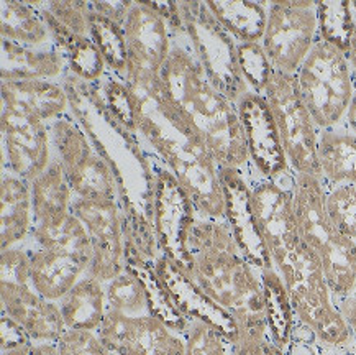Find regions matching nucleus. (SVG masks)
Here are the masks:
<instances>
[{"mask_svg":"<svg viewBox=\"0 0 356 355\" xmlns=\"http://www.w3.org/2000/svg\"><path fill=\"white\" fill-rule=\"evenodd\" d=\"M131 3H134V0L131 2H90V8L99 15L106 17L113 24L122 26L127 15H129Z\"/></svg>","mask_w":356,"mask_h":355,"instance_id":"37998d69","label":"nucleus"},{"mask_svg":"<svg viewBox=\"0 0 356 355\" xmlns=\"http://www.w3.org/2000/svg\"><path fill=\"white\" fill-rule=\"evenodd\" d=\"M0 38L29 48L53 47L54 40L35 0L0 2Z\"/></svg>","mask_w":356,"mask_h":355,"instance_id":"c85d7f7f","label":"nucleus"},{"mask_svg":"<svg viewBox=\"0 0 356 355\" xmlns=\"http://www.w3.org/2000/svg\"><path fill=\"white\" fill-rule=\"evenodd\" d=\"M318 36L348 53L356 22L350 2H317Z\"/></svg>","mask_w":356,"mask_h":355,"instance_id":"f704fd0d","label":"nucleus"},{"mask_svg":"<svg viewBox=\"0 0 356 355\" xmlns=\"http://www.w3.org/2000/svg\"><path fill=\"white\" fill-rule=\"evenodd\" d=\"M346 56L350 59V65L353 68V71L356 72V26L353 31V36H351V43H350V49L346 53Z\"/></svg>","mask_w":356,"mask_h":355,"instance_id":"de8ad7c7","label":"nucleus"},{"mask_svg":"<svg viewBox=\"0 0 356 355\" xmlns=\"http://www.w3.org/2000/svg\"><path fill=\"white\" fill-rule=\"evenodd\" d=\"M351 3V12H353V17H355V22H356V0L355 2H350Z\"/></svg>","mask_w":356,"mask_h":355,"instance_id":"8fccbe9b","label":"nucleus"},{"mask_svg":"<svg viewBox=\"0 0 356 355\" xmlns=\"http://www.w3.org/2000/svg\"><path fill=\"white\" fill-rule=\"evenodd\" d=\"M236 52H238L241 74L248 84L250 93L264 97L275 70H273L261 43H236Z\"/></svg>","mask_w":356,"mask_h":355,"instance_id":"4c0bfd02","label":"nucleus"},{"mask_svg":"<svg viewBox=\"0 0 356 355\" xmlns=\"http://www.w3.org/2000/svg\"><path fill=\"white\" fill-rule=\"evenodd\" d=\"M345 124L350 127L351 130L356 134V93L353 95V101H351V106L348 109V112H346V117H345Z\"/></svg>","mask_w":356,"mask_h":355,"instance_id":"49530a36","label":"nucleus"},{"mask_svg":"<svg viewBox=\"0 0 356 355\" xmlns=\"http://www.w3.org/2000/svg\"><path fill=\"white\" fill-rule=\"evenodd\" d=\"M264 294H266V314L269 338L282 352L291 339L292 326H294V313L289 301V294L284 281L275 268L263 270Z\"/></svg>","mask_w":356,"mask_h":355,"instance_id":"2f4dec72","label":"nucleus"},{"mask_svg":"<svg viewBox=\"0 0 356 355\" xmlns=\"http://www.w3.org/2000/svg\"><path fill=\"white\" fill-rule=\"evenodd\" d=\"M25 244L72 255L89 267L92 262V240L86 226L72 212L56 224L33 227L30 239Z\"/></svg>","mask_w":356,"mask_h":355,"instance_id":"7c9ffc66","label":"nucleus"},{"mask_svg":"<svg viewBox=\"0 0 356 355\" xmlns=\"http://www.w3.org/2000/svg\"><path fill=\"white\" fill-rule=\"evenodd\" d=\"M40 6L51 15L54 20L59 22L67 30L74 31L77 35L90 36V3L89 2H59L51 0L44 2L40 0Z\"/></svg>","mask_w":356,"mask_h":355,"instance_id":"58836bf2","label":"nucleus"},{"mask_svg":"<svg viewBox=\"0 0 356 355\" xmlns=\"http://www.w3.org/2000/svg\"><path fill=\"white\" fill-rule=\"evenodd\" d=\"M2 168L25 181H33L53 161L51 129L47 122L0 109Z\"/></svg>","mask_w":356,"mask_h":355,"instance_id":"4468645a","label":"nucleus"},{"mask_svg":"<svg viewBox=\"0 0 356 355\" xmlns=\"http://www.w3.org/2000/svg\"><path fill=\"white\" fill-rule=\"evenodd\" d=\"M317 160L323 184H356V134L345 122L318 130Z\"/></svg>","mask_w":356,"mask_h":355,"instance_id":"393cba45","label":"nucleus"},{"mask_svg":"<svg viewBox=\"0 0 356 355\" xmlns=\"http://www.w3.org/2000/svg\"><path fill=\"white\" fill-rule=\"evenodd\" d=\"M294 212L302 242L321 260L335 304L356 293V242L333 224L321 178L294 176Z\"/></svg>","mask_w":356,"mask_h":355,"instance_id":"39448f33","label":"nucleus"},{"mask_svg":"<svg viewBox=\"0 0 356 355\" xmlns=\"http://www.w3.org/2000/svg\"><path fill=\"white\" fill-rule=\"evenodd\" d=\"M264 99L276 120L292 173L321 178L317 160L321 129L300 97L296 77L280 71L273 72Z\"/></svg>","mask_w":356,"mask_h":355,"instance_id":"1a4fd4ad","label":"nucleus"},{"mask_svg":"<svg viewBox=\"0 0 356 355\" xmlns=\"http://www.w3.org/2000/svg\"><path fill=\"white\" fill-rule=\"evenodd\" d=\"M222 184L225 193L227 221L236 237V242L246 257L259 270H269L273 267L271 257L259 230V224L251 201L250 184L232 168H222Z\"/></svg>","mask_w":356,"mask_h":355,"instance_id":"aec40b11","label":"nucleus"},{"mask_svg":"<svg viewBox=\"0 0 356 355\" xmlns=\"http://www.w3.org/2000/svg\"><path fill=\"white\" fill-rule=\"evenodd\" d=\"M0 283L31 286V262L24 247L0 250Z\"/></svg>","mask_w":356,"mask_h":355,"instance_id":"ea45409f","label":"nucleus"},{"mask_svg":"<svg viewBox=\"0 0 356 355\" xmlns=\"http://www.w3.org/2000/svg\"><path fill=\"white\" fill-rule=\"evenodd\" d=\"M2 107L51 124L71 113V104L63 83L58 81H2Z\"/></svg>","mask_w":356,"mask_h":355,"instance_id":"412c9836","label":"nucleus"},{"mask_svg":"<svg viewBox=\"0 0 356 355\" xmlns=\"http://www.w3.org/2000/svg\"><path fill=\"white\" fill-rule=\"evenodd\" d=\"M136 99L138 132L166 163L200 216L227 221L222 166L166 93L161 76L127 77Z\"/></svg>","mask_w":356,"mask_h":355,"instance_id":"f257e3e1","label":"nucleus"},{"mask_svg":"<svg viewBox=\"0 0 356 355\" xmlns=\"http://www.w3.org/2000/svg\"><path fill=\"white\" fill-rule=\"evenodd\" d=\"M97 336L113 355H184L186 334L156 316L108 311Z\"/></svg>","mask_w":356,"mask_h":355,"instance_id":"dca6fc26","label":"nucleus"},{"mask_svg":"<svg viewBox=\"0 0 356 355\" xmlns=\"http://www.w3.org/2000/svg\"><path fill=\"white\" fill-rule=\"evenodd\" d=\"M104 285H106L108 311L134 317L153 316L145 285L129 268Z\"/></svg>","mask_w":356,"mask_h":355,"instance_id":"473e14b6","label":"nucleus"},{"mask_svg":"<svg viewBox=\"0 0 356 355\" xmlns=\"http://www.w3.org/2000/svg\"><path fill=\"white\" fill-rule=\"evenodd\" d=\"M264 342H266V340H264ZM264 342H259V340L253 339H240L236 355H266Z\"/></svg>","mask_w":356,"mask_h":355,"instance_id":"c03bdc74","label":"nucleus"},{"mask_svg":"<svg viewBox=\"0 0 356 355\" xmlns=\"http://www.w3.org/2000/svg\"><path fill=\"white\" fill-rule=\"evenodd\" d=\"M153 267L166 286L172 303L187 320L209 322L217 327L222 334H225L232 342L240 344V327L232 314H228L212 298H209L182 268L171 262L166 255H163Z\"/></svg>","mask_w":356,"mask_h":355,"instance_id":"6ab92c4d","label":"nucleus"},{"mask_svg":"<svg viewBox=\"0 0 356 355\" xmlns=\"http://www.w3.org/2000/svg\"><path fill=\"white\" fill-rule=\"evenodd\" d=\"M177 10L200 65L216 88L236 104L250 93L240 70L236 40L209 10L205 2L184 0L177 2Z\"/></svg>","mask_w":356,"mask_h":355,"instance_id":"6e6552de","label":"nucleus"},{"mask_svg":"<svg viewBox=\"0 0 356 355\" xmlns=\"http://www.w3.org/2000/svg\"><path fill=\"white\" fill-rule=\"evenodd\" d=\"M325 209L341 234L356 242V184L327 186Z\"/></svg>","mask_w":356,"mask_h":355,"instance_id":"e433bc0d","label":"nucleus"},{"mask_svg":"<svg viewBox=\"0 0 356 355\" xmlns=\"http://www.w3.org/2000/svg\"><path fill=\"white\" fill-rule=\"evenodd\" d=\"M236 107L245 129L254 175L271 181H281L294 176L266 99L254 93H246L236 102Z\"/></svg>","mask_w":356,"mask_h":355,"instance_id":"f3484780","label":"nucleus"},{"mask_svg":"<svg viewBox=\"0 0 356 355\" xmlns=\"http://www.w3.org/2000/svg\"><path fill=\"white\" fill-rule=\"evenodd\" d=\"M143 139V136H141ZM145 153L152 171V224L163 253L182 270H187L186 244L197 209L189 194L161 158L145 142Z\"/></svg>","mask_w":356,"mask_h":355,"instance_id":"9d476101","label":"nucleus"},{"mask_svg":"<svg viewBox=\"0 0 356 355\" xmlns=\"http://www.w3.org/2000/svg\"><path fill=\"white\" fill-rule=\"evenodd\" d=\"M35 6L38 7L44 22H47L54 43L66 54L67 61H70L71 74L77 76L89 84L99 83L106 76L107 65L92 36H82L67 30L40 6V0H35Z\"/></svg>","mask_w":356,"mask_h":355,"instance_id":"cd10ccee","label":"nucleus"},{"mask_svg":"<svg viewBox=\"0 0 356 355\" xmlns=\"http://www.w3.org/2000/svg\"><path fill=\"white\" fill-rule=\"evenodd\" d=\"M70 74V61L58 45L29 48L0 38V77L2 81H58Z\"/></svg>","mask_w":356,"mask_h":355,"instance_id":"4be33fe9","label":"nucleus"},{"mask_svg":"<svg viewBox=\"0 0 356 355\" xmlns=\"http://www.w3.org/2000/svg\"><path fill=\"white\" fill-rule=\"evenodd\" d=\"M90 36L106 59L107 71L125 77L127 68H129V54H127V43L122 26L90 8Z\"/></svg>","mask_w":356,"mask_h":355,"instance_id":"72a5a7b5","label":"nucleus"},{"mask_svg":"<svg viewBox=\"0 0 356 355\" xmlns=\"http://www.w3.org/2000/svg\"><path fill=\"white\" fill-rule=\"evenodd\" d=\"M186 252V273L209 298L232 314L240 327V339L271 340L263 273L241 250L228 221L197 212Z\"/></svg>","mask_w":356,"mask_h":355,"instance_id":"f03ea898","label":"nucleus"},{"mask_svg":"<svg viewBox=\"0 0 356 355\" xmlns=\"http://www.w3.org/2000/svg\"><path fill=\"white\" fill-rule=\"evenodd\" d=\"M29 355H59L56 344H31Z\"/></svg>","mask_w":356,"mask_h":355,"instance_id":"a18cd8bd","label":"nucleus"},{"mask_svg":"<svg viewBox=\"0 0 356 355\" xmlns=\"http://www.w3.org/2000/svg\"><path fill=\"white\" fill-rule=\"evenodd\" d=\"M59 355H113L97 336L89 331H67L56 342Z\"/></svg>","mask_w":356,"mask_h":355,"instance_id":"a19ab883","label":"nucleus"},{"mask_svg":"<svg viewBox=\"0 0 356 355\" xmlns=\"http://www.w3.org/2000/svg\"><path fill=\"white\" fill-rule=\"evenodd\" d=\"M31 262V286L35 291L58 303L71 291L82 276L88 275L89 265L72 255L24 244Z\"/></svg>","mask_w":356,"mask_h":355,"instance_id":"5701e85b","label":"nucleus"},{"mask_svg":"<svg viewBox=\"0 0 356 355\" xmlns=\"http://www.w3.org/2000/svg\"><path fill=\"white\" fill-rule=\"evenodd\" d=\"M236 43H261L268 24L269 2L257 0H205Z\"/></svg>","mask_w":356,"mask_h":355,"instance_id":"c756f323","label":"nucleus"},{"mask_svg":"<svg viewBox=\"0 0 356 355\" xmlns=\"http://www.w3.org/2000/svg\"><path fill=\"white\" fill-rule=\"evenodd\" d=\"M238 344L232 342L217 327L200 320H189L184 355H236Z\"/></svg>","mask_w":356,"mask_h":355,"instance_id":"c9c22d12","label":"nucleus"},{"mask_svg":"<svg viewBox=\"0 0 356 355\" xmlns=\"http://www.w3.org/2000/svg\"><path fill=\"white\" fill-rule=\"evenodd\" d=\"M30 347H31V342L25 344V345H20V347H15V349L0 350V355H29Z\"/></svg>","mask_w":356,"mask_h":355,"instance_id":"09e8293b","label":"nucleus"},{"mask_svg":"<svg viewBox=\"0 0 356 355\" xmlns=\"http://www.w3.org/2000/svg\"><path fill=\"white\" fill-rule=\"evenodd\" d=\"M170 99L186 117L218 165L251 183L254 178L243 124L235 102L216 88L195 56L184 26L175 30L172 49L161 71Z\"/></svg>","mask_w":356,"mask_h":355,"instance_id":"7ed1b4c3","label":"nucleus"},{"mask_svg":"<svg viewBox=\"0 0 356 355\" xmlns=\"http://www.w3.org/2000/svg\"><path fill=\"white\" fill-rule=\"evenodd\" d=\"M182 26L179 10L168 18L154 2H134L122 30L129 54L125 79L136 74L161 76L172 49L175 30Z\"/></svg>","mask_w":356,"mask_h":355,"instance_id":"ddd939ff","label":"nucleus"},{"mask_svg":"<svg viewBox=\"0 0 356 355\" xmlns=\"http://www.w3.org/2000/svg\"><path fill=\"white\" fill-rule=\"evenodd\" d=\"M61 83L70 97L71 113L115 173L123 196L122 212H136L152 222V171L140 132H131L113 116L97 84L86 83L71 72Z\"/></svg>","mask_w":356,"mask_h":355,"instance_id":"20e7f679","label":"nucleus"},{"mask_svg":"<svg viewBox=\"0 0 356 355\" xmlns=\"http://www.w3.org/2000/svg\"><path fill=\"white\" fill-rule=\"evenodd\" d=\"M33 227L56 224L71 214L74 201L70 181L56 157L38 178L30 181Z\"/></svg>","mask_w":356,"mask_h":355,"instance_id":"a878e982","label":"nucleus"},{"mask_svg":"<svg viewBox=\"0 0 356 355\" xmlns=\"http://www.w3.org/2000/svg\"><path fill=\"white\" fill-rule=\"evenodd\" d=\"M294 77L318 129L345 122L356 93V72L346 53L318 36Z\"/></svg>","mask_w":356,"mask_h":355,"instance_id":"423d86ee","label":"nucleus"},{"mask_svg":"<svg viewBox=\"0 0 356 355\" xmlns=\"http://www.w3.org/2000/svg\"><path fill=\"white\" fill-rule=\"evenodd\" d=\"M71 212L79 217L92 240V262L88 275L100 283H107L127 268L120 204L111 201H89L74 198Z\"/></svg>","mask_w":356,"mask_h":355,"instance_id":"2eb2a0df","label":"nucleus"},{"mask_svg":"<svg viewBox=\"0 0 356 355\" xmlns=\"http://www.w3.org/2000/svg\"><path fill=\"white\" fill-rule=\"evenodd\" d=\"M49 129L53 155L61 163L74 198L117 203L123 209V196L115 173L76 117L67 113L51 122Z\"/></svg>","mask_w":356,"mask_h":355,"instance_id":"0eeeda50","label":"nucleus"},{"mask_svg":"<svg viewBox=\"0 0 356 355\" xmlns=\"http://www.w3.org/2000/svg\"><path fill=\"white\" fill-rule=\"evenodd\" d=\"M317 40V2H269L261 47L273 70L294 76Z\"/></svg>","mask_w":356,"mask_h":355,"instance_id":"f8f14e48","label":"nucleus"},{"mask_svg":"<svg viewBox=\"0 0 356 355\" xmlns=\"http://www.w3.org/2000/svg\"><path fill=\"white\" fill-rule=\"evenodd\" d=\"M294 176L281 181L254 178L248 183L259 230L280 275L305 248L294 212Z\"/></svg>","mask_w":356,"mask_h":355,"instance_id":"9b49d317","label":"nucleus"},{"mask_svg":"<svg viewBox=\"0 0 356 355\" xmlns=\"http://www.w3.org/2000/svg\"><path fill=\"white\" fill-rule=\"evenodd\" d=\"M0 336H2L0 350L15 349L31 342L26 332L15 321H12L10 317L6 316V314H2V317H0Z\"/></svg>","mask_w":356,"mask_h":355,"instance_id":"79ce46f5","label":"nucleus"},{"mask_svg":"<svg viewBox=\"0 0 356 355\" xmlns=\"http://www.w3.org/2000/svg\"><path fill=\"white\" fill-rule=\"evenodd\" d=\"M0 303L2 314L15 321L33 344H56L67 332L59 304L33 286L0 283Z\"/></svg>","mask_w":356,"mask_h":355,"instance_id":"a211bd4d","label":"nucleus"},{"mask_svg":"<svg viewBox=\"0 0 356 355\" xmlns=\"http://www.w3.org/2000/svg\"><path fill=\"white\" fill-rule=\"evenodd\" d=\"M33 230L30 183L0 170V250L20 247Z\"/></svg>","mask_w":356,"mask_h":355,"instance_id":"b1692460","label":"nucleus"},{"mask_svg":"<svg viewBox=\"0 0 356 355\" xmlns=\"http://www.w3.org/2000/svg\"><path fill=\"white\" fill-rule=\"evenodd\" d=\"M67 331L97 332L108 313L106 285L86 275L58 301Z\"/></svg>","mask_w":356,"mask_h":355,"instance_id":"bb28decb","label":"nucleus"}]
</instances>
